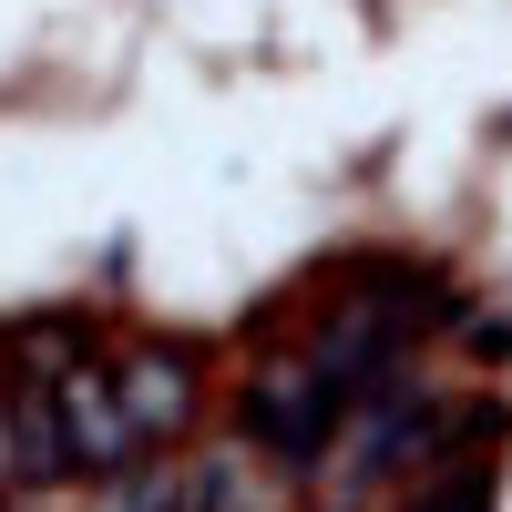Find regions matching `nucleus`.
Returning a JSON list of instances; mask_svg holds the SVG:
<instances>
[{
  "mask_svg": "<svg viewBox=\"0 0 512 512\" xmlns=\"http://www.w3.org/2000/svg\"><path fill=\"white\" fill-rule=\"evenodd\" d=\"M113 379H123V410H134L144 451H154V441H175L185 420H195V369H185L175 349H134V359H123Z\"/></svg>",
  "mask_w": 512,
  "mask_h": 512,
  "instance_id": "7ed1b4c3",
  "label": "nucleus"
},
{
  "mask_svg": "<svg viewBox=\"0 0 512 512\" xmlns=\"http://www.w3.org/2000/svg\"><path fill=\"white\" fill-rule=\"evenodd\" d=\"M0 492H11V369H0Z\"/></svg>",
  "mask_w": 512,
  "mask_h": 512,
  "instance_id": "39448f33",
  "label": "nucleus"
},
{
  "mask_svg": "<svg viewBox=\"0 0 512 512\" xmlns=\"http://www.w3.org/2000/svg\"><path fill=\"white\" fill-rule=\"evenodd\" d=\"M62 431H72V472L82 482H123L144 461V431H134V410H123L113 369H62Z\"/></svg>",
  "mask_w": 512,
  "mask_h": 512,
  "instance_id": "f03ea898",
  "label": "nucleus"
},
{
  "mask_svg": "<svg viewBox=\"0 0 512 512\" xmlns=\"http://www.w3.org/2000/svg\"><path fill=\"white\" fill-rule=\"evenodd\" d=\"M349 410H359V400L338 390L318 359H277V369L246 390V441L267 451V461H287V472H308V461H328V451H338Z\"/></svg>",
  "mask_w": 512,
  "mask_h": 512,
  "instance_id": "f257e3e1",
  "label": "nucleus"
},
{
  "mask_svg": "<svg viewBox=\"0 0 512 512\" xmlns=\"http://www.w3.org/2000/svg\"><path fill=\"white\" fill-rule=\"evenodd\" d=\"M482 502H492V472L451 451V461H431V492H420L410 512H482Z\"/></svg>",
  "mask_w": 512,
  "mask_h": 512,
  "instance_id": "20e7f679",
  "label": "nucleus"
}]
</instances>
